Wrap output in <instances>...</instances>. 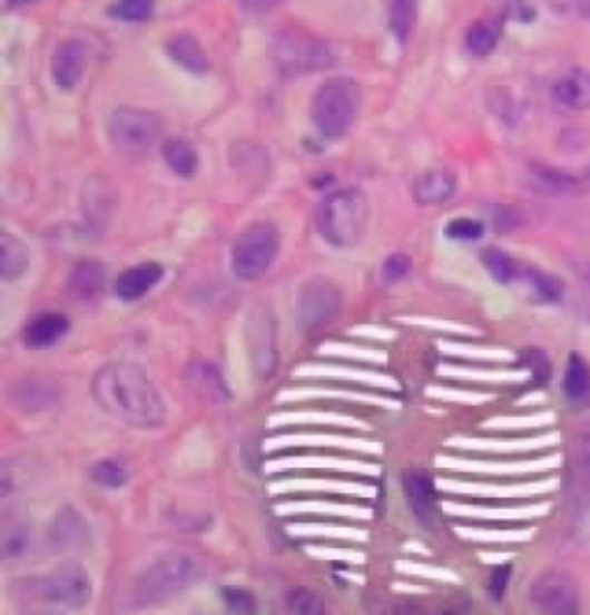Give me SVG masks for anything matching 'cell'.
<instances>
[{
	"label": "cell",
	"instance_id": "6da1fadb",
	"mask_svg": "<svg viewBox=\"0 0 590 615\" xmlns=\"http://www.w3.org/2000/svg\"><path fill=\"white\" fill-rule=\"evenodd\" d=\"M90 392L109 416L139 429L167 420V406L148 375L135 364H107L95 373Z\"/></svg>",
	"mask_w": 590,
	"mask_h": 615
},
{
	"label": "cell",
	"instance_id": "7a4b0ae2",
	"mask_svg": "<svg viewBox=\"0 0 590 615\" xmlns=\"http://www.w3.org/2000/svg\"><path fill=\"white\" fill-rule=\"evenodd\" d=\"M204 576L206 567L196 556L187 551L164 554L137 576L132 586V604L153 606L169 602L199 584Z\"/></svg>",
	"mask_w": 590,
	"mask_h": 615
},
{
	"label": "cell",
	"instance_id": "3957f363",
	"mask_svg": "<svg viewBox=\"0 0 590 615\" xmlns=\"http://www.w3.org/2000/svg\"><path fill=\"white\" fill-rule=\"evenodd\" d=\"M370 226L367 196L357 189H340L325 196L316 211V228L333 247H355Z\"/></svg>",
	"mask_w": 590,
	"mask_h": 615
},
{
	"label": "cell",
	"instance_id": "277c9868",
	"mask_svg": "<svg viewBox=\"0 0 590 615\" xmlns=\"http://www.w3.org/2000/svg\"><path fill=\"white\" fill-rule=\"evenodd\" d=\"M360 107H363V90L351 79H327L314 95L312 120L321 136L331 141L342 139L353 127Z\"/></svg>",
	"mask_w": 590,
	"mask_h": 615
},
{
	"label": "cell",
	"instance_id": "5b68a950",
	"mask_svg": "<svg viewBox=\"0 0 590 615\" xmlns=\"http://www.w3.org/2000/svg\"><path fill=\"white\" fill-rule=\"evenodd\" d=\"M271 58L284 77H305L335 65V51L301 28H284L271 40Z\"/></svg>",
	"mask_w": 590,
	"mask_h": 615
},
{
	"label": "cell",
	"instance_id": "8992f818",
	"mask_svg": "<svg viewBox=\"0 0 590 615\" xmlns=\"http://www.w3.org/2000/svg\"><path fill=\"white\" fill-rule=\"evenodd\" d=\"M279 252V233L271 222H254L243 228L232 250V265L236 277L256 282L271 270Z\"/></svg>",
	"mask_w": 590,
	"mask_h": 615
},
{
	"label": "cell",
	"instance_id": "52a82bcc",
	"mask_svg": "<svg viewBox=\"0 0 590 615\" xmlns=\"http://www.w3.org/2000/svg\"><path fill=\"white\" fill-rule=\"evenodd\" d=\"M107 134L120 153H146L159 139L161 118L146 109L120 107L109 116Z\"/></svg>",
	"mask_w": 590,
	"mask_h": 615
},
{
	"label": "cell",
	"instance_id": "ba28073f",
	"mask_svg": "<svg viewBox=\"0 0 590 615\" xmlns=\"http://www.w3.org/2000/svg\"><path fill=\"white\" fill-rule=\"evenodd\" d=\"M92 584L88 569L79 560H65L51 574L38 578L36 597L65 606V608H83L90 602Z\"/></svg>",
	"mask_w": 590,
	"mask_h": 615
},
{
	"label": "cell",
	"instance_id": "9c48e42d",
	"mask_svg": "<svg viewBox=\"0 0 590 615\" xmlns=\"http://www.w3.org/2000/svg\"><path fill=\"white\" fill-rule=\"evenodd\" d=\"M340 306H342L340 289L331 280L314 277L301 289L298 304H295V314H298V323L303 330H318L340 314Z\"/></svg>",
	"mask_w": 590,
	"mask_h": 615
},
{
	"label": "cell",
	"instance_id": "30bf717a",
	"mask_svg": "<svg viewBox=\"0 0 590 615\" xmlns=\"http://www.w3.org/2000/svg\"><path fill=\"white\" fill-rule=\"evenodd\" d=\"M531 602L542 613L568 615L579 606V588L574 578L563 572H544L533 580Z\"/></svg>",
	"mask_w": 590,
	"mask_h": 615
},
{
	"label": "cell",
	"instance_id": "8fae6325",
	"mask_svg": "<svg viewBox=\"0 0 590 615\" xmlns=\"http://www.w3.org/2000/svg\"><path fill=\"white\" fill-rule=\"evenodd\" d=\"M249 355L260 379H268L277 367V328L271 314H254L247 328Z\"/></svg>",
	"mask_w": 590,
	"mask_h": 615
},
{
	"label": "cell",
	"instance_id": "7c38bea8",
	"mask_svg": "<svg viewBox=\"0 0 590 615\" xmlns=\"http://www.w3.org/2000/svg\"><path fill=\"white\" fill-rule=\"evenodd\" d=\"M88 67V49L79 40L62 42L51 58V77L60 90H75Z\"/></svg>",
	"mask_w": 590,
	"mask_h": 615
},
{
	"label": "cell",
	"instance_id": "4fadbf2b",
	"mask_svg": "<svg viewBox=\"0 0 590 615\" xmlns=\"http://www.w3.org/2000/svg\"><path fill=\"white\" fill-rule=\"evenodd\" d=\"M404 494L420 524L432 526L436 519V491L427 472L411 470L404 475Z\"/></svg>",
	"mask_w": 590,
	"mask_h": 615
},
{
	"label": "cell",
	"instance_id": "5bb4252c",
	"mask_svg": "<svg viewBox=\"0 0 590 615\" xmlns=\"http://www.w3.org/2000/svg\"><path fill=\"white\" fill-rule=\"evenodd\" d=\"M164 277V267L159 263H141L120 272L116 280V295L122 302H135L141 300L148 291H153Z\"/></svg>",
	"mask_w": 590,
	"mask_h": 615
},
{
	"label": "cell",
	"instance_id": "9a60e30c",
	"mask_svg": "<svg viewBox=\"0 0 590 615\" xmlns=\"http://www.w3.org/2000/svg\"><path fill=\"white\" fill-rule=\"evenodd\" d=\"M553 99L570 111H588L590 109V72L581 70V67L566 72L559 81L553 84Z\"/></svg>",
	"mask_w": 590,
	"mask_h": 615
},
{
	"label": "cell",
	"instance_id": "2e32d148",
	"mask_svg": "<svg viewBox=\"0 0 590 615\" xmlns=\"http://www.w3.org/2000/svg\"><path fill=\"white\" fill-rule=\"evenodd\" d=\"M456 192V178L448 168H432L413 183V198L417 205H441Z\"/></svg>",
	"mask_w": 590,
	"mask_h": 615
},
{
	"label": "cell",
	"instance_id": "e0dca14e",
	"mask_svg": "<svg viewBox=\"0 0 590 615\" xmlns=\"http://www.w3.org/2000/svg\"><path fill=\"white\" fill-rule=\"evenodd\" d=\"M185 375H187V383L191 385V390L201 399H208L215 403H224L232 399V392H228L224 375L215 364L194 362V364H189Z\"/></svg>",
	"mask_w": 590,
	"mask_h": 615
},
{
	"label": "cell",
	"instance_id": "ac0fdd59",
	"mask_svg": "<svg viewBox=\"0 0 590 615\" xmlns=\"http://www.w3.org/2000/svg\"><path fill=\"white\" fill-rule=\"evenodd\" d=\"M70 330V321L65 319L62 314H42L36 321H30L23 330V341L26 346L30 349H47L58 344V341L68 334Z\"/></svg>",
	"mask_w": 590,
	"mask_h": 615
},
{
	"label": "cell",
	"instance_id": "d6986e66",
	"mask_svg": "<svg viewBox=\"0 0 590 615\" xmlns=\"http://www.w3.org/2000/svg\"><path fill=\"white\" fill-rule=\"evenodd\" d=\"M167 53L171 60H176L180 67H185L191 75H204L208 72V53L201 47V42L196 40L189 32H178L169 42H167Z\"/></svg>",
	"mask_w": 590,
	"mask_h": 615
},
{
	"label": "cell",
	"instance_id": "ffe728a7",
	"mask_svg": "<svg viewBox=\"0 0 590 615\" xmlns=\"http://www.w3.org/2000/svg\"><path fill=\"white\" fill-rule=\"evenodd\" d=\"M107 286V270L97 261H81L70 275V291L79 300H95Z\"/></svg>",
	"mask_w": 590,
	"mask_h": 615
},
{
	"label": "cell",
	"instance_id": "44dd1931",
	"mask_svg": "<svg viewBox=\"0 0 590 615\" xmlns=\"http://www.w3.org/2000/svg\"><path fill=\"white\" fill-rule=\"evenodd\" d=\"M49 537L60 549H72V546H79L88 539V524L79 515L77 509L65 507L60 515L53 519Z\"/></svg>",
	"mask_w": 590,
	"mask_h": 615
},
{
	"label": "cell",
	"instance_id": "7402d4cb",
	"mask_svg": "<svg viewBox=\"0 0 590 615\" xmlns=\"http://www.w3.org/2000/svg\"><path fill=\"white\" fill-rule=\"evenodd\" d=\"M30 265V252L21 237L12 233L0 235V275L6 282H14L23 277V272Z\"/></svg>",
	"mask_w": 590,
	"mask_h": 615
},
{
	"label": "cell",
	"instance_id": "603a6c76",
	"mask_svg": "<svg viewBox=\"0 0 590 615\" xmlns=\"http://www.w3.org/2000/svg\"><path fill=\"white\" fill-rule=\"evenodd\" d=\"M56 385L45 379H30L19 383L12 390V401L19 410H28V413H36V410H45L56 401Z\"/></svg>",
	"mask_w": 590,
	"mask_h": 615
},
{
	"label": "cell",
	"instance_id": "cb8c5ba5",
	"mask_svg": "<svg viewBox=\"0 0 590 615\" xmlns=\"http://www.w3.org/2000/svg\"><path fill=\"white\" fill-rule=\"evenodd\" d=\"M563 392L577 406L590 403V364L581 355H570L566 375H563Z\"/></svg>",
	"mask_w": 590,
	"mask_h": 615
},
{
	"label": "cell",
	"instance_id": "d4e9b609",
	"mask_svg": "<svg viewBox=\"0 0 590 615\" xmlns=\"http://www.w3.org/2000/svg\"><path fill=\"white\" fill-rule=\"evenodd\" d=\"M164 162L180 178H191L199 170V155H196L194 146L183 139H171L164 144Z\"/></svg>",
	"mask_w": 590,
	"mask_h": 615
},
{
	"label": "cell",
	"instance_id": "484cf974",
	"mask_svg": "<svg viewBox=\"0 0 590 615\" xmlns=\"http://www.w3.org/2000/svg\"><path fill=\"white\" fill-rule=\"evenodd\" d=\"M501 40V28L494 21H475L466 32V49L475 58H484L496 49Z\"/></svg>",
	"mask_w": 590,
	"mask_h": 615
},
{
	"label": "cell",
	"instance_id": "4316f807",
	"mask_svg": "<svg viewBox=\"0 0 590 615\" xmlns=\"http://www.w3.org/2000/svg\"><path fill=\"white\" fill-rule=\"evenodd\" d=\"M531 183L542 194H568L579 185L572 176L561 174V170H555L547 164L531 168Z\"/></svg>",
	"mask_w": 590,
	"mask_h": 615
},
{
	"label": "cell",
	"instance_id": "83f0119b",
	"mask_svg": "<svg viewBox=\"0 0 590 615\" xmlns=\"http://www.w3.org/2000/svg\"><path fill=\"white\" fill-rule=\"evenodd\" d=\"M417 21V0H390V28L404 45Z\"/></svg>",
	"mask_w": 590,
	"mask_h": 615
},
{
	"label": "cell",
	"instance_id": "f1b7e54d",
	"mask_svg": "<svg viewBox=\"0 0 590 615\" xmlns=\"http://www.w3.org/2000/svg\"><path fill=\"white\" fill-rule=\"evenodd\" d=\"M482 263L489 270V275L494 277L499 284H510V282H514L519 277L517 261L508 252H503L499 247H486L482 252Z\"/></svg>",
	"mask_w": 590,
	"mask_h": 615
},
{
	"label": "cell",
	"instance_id": "f546056e",
	"mask_svg": "<svg viewBox=\"0 0 590 615\" xmlns=\"http://www.w3.org/2000/svg\"><path fill=\"white\" fill-rule=\"evenodd\" d=\"M90 480L105 489H120L129 482V470L116 459H100L90 466Z\"/></svg>",
	"mask_w": 590,
	"mask_h": 615
},
{
	"label": "cell",
	"instance_id": "4dcf8cb0",
	"mask_svg": "<svg viewBox=\"0 0 590 615\" xmlns=\"http://www.w3.org/2000/svg\"><path fill=\"white\" fill-rule=\"evenodd\" d=\"M527 280L535 293V297L540 302H559L563 297V284L559 277H553V275H547V272L542 270H535V267H529L527 270Z\"/></svg>",
	"mask_w": 590,
	"mask_h": 615
},
{
	"label": "cell",
	"instance_id": "1f68e13d",
	"mask_svg": "<svg viewBox=\"0 0 590 615\" xmlns=\"http://www.w3.org/2000/svg\"><path fill=\"white\" fill-rule=\"evenodd\" d=\"M109 12L118 21L141 23V21H148L153 17L155 0H118V3Z\"/></svg>",
	"mask_w": 590,
	"mask_h": 615
},
{
	"label": "cell",
	"instance_id": "d6a6232c",
	"mask_svg": "<svg viewBox=\"0 0 590 615\" xmlns=\"http://www.w3.org/2000/svg\"><path fill=\"white\" fill-rule=\"evenodd\" d=\"M286 606L291 613H298V615H321L323 613V599L309 588L288 590Z\"/></svg>",
	"mask_w": 590,
	"mask_h": 615
},
{
	"label": "cell",
	"instance_id": "836d02e7",
	"mask_svg": "<svg viewBox=\"0 0 590 615\" xmlns=\"http://www.w3.org/2000/svg\"><path fill=\"white\" fill-rule=\"evenodd\" d=\"M413 270V261L409 254H402V252H395L390 254L383 265H381V275H383V282L385 284H397L402 280H406L411 275Z\"/></svg>",
	"mask_w": 590,
	"mask_h": 615
},
{
	"label": "cell",
	"instance_id": "e575fe53",
	"mask_svg": "<svg viewBox=\"0 0 590 615\" xmlns=\"http://www.w3.org/2000/svg\"><path fill=\"white\" fill-rule=\"evenodd\" d=\"M482 233H484V224L478 222V219H471V217L452 219V222L445 226V235L450 237V241L475 243V241H480Z\"/></svg>",
	"mask_w": 590,
	"mask_h": 615
},
{
	"label": "cell",
	"instance_id": "d590c367",
	"mask_svg": "<svg viewBox=\"0 0 590 615\" xmlns=\"http://www.w3.org/2000/svg\"><path fill=\"white\" fill-rule=\"evenodd\" d=\"M222 597H224V604L228 606V611H232V613H254L256 599L247 588L226 586L222 590Z\"/></svg>",
	"mask_w": 590,
	"mask_h": 615
},
{
	"label": "cell",
	"instance_id": "8d00e7d4",
	"mask_svg": "<svg viewBox=\"0 0 590 615\" xmlns=\"http://www.w3.org/2000/svg\"><path fill=\"white\" fill-rule=\"evenodd\" d=\"M28 546V528L21 524H14L10 528H6L3 535V556L6 558H19Z\"/></svg>",
	"mask_w": 590,
	"mask_h": 615
},
{
	"label": "cell",
	"instance_id": "74e56055",
	"mask_svg": "<svg viewBox=\"0 0 590 615\" xmlns=\"http://www.w3.org/2000/svg\"><path fill=\"white\" fill-rule=\"evenodd\" d=\"M510 574H512L510 567L494 569V574H491V578H489V593H491V597L501 599L505 595L508 584H510Z\"/></svg>",
	"mask_w": 590,
	"mask_h": 615
},
{
	"label": "cell",
	"instance_id": "f35d334b",
	"mask_svg": "<svg viewBox=\"0 0 590 615\" xmlns=\"http://www.w3.org/2000/svg\"><path fill=\"white\" fill-rule=\"evenodd\" d=\"M282 3H286V0H238V6L249 14H266Z\"/></svg>",
	"mask_w": 590,
	"mask_h": 615
},
{
	"label": "cell",
	"instance_id": "ab89813d",
	"mask_svg": "<svg viewBox=\"0 0 590 615\" xmlns=\"http://www.w3.org/2000/svg\"><path fill=\"white\" fill-rule=\"evenodd\" d=\"M30 3H36V0H8V8H21V6H30Z\"/></svg>",
	"mask_w": 590,
	"mask_h": 615
},
{
	"label": "cell",
	"instance_id": "60d3db41",
	"mask_svg": "<svg viewBox=\"0 0 590 615\" xmlns=\"http://www.w3.org/2000/svg\"><path fill=\"white\" fill-rule=\"evenodd\" d=\"M588 14H590V3H588Z\"/></svg>",
	"mask_w": 590,
	"mask_h": 615
}]
</instances>
